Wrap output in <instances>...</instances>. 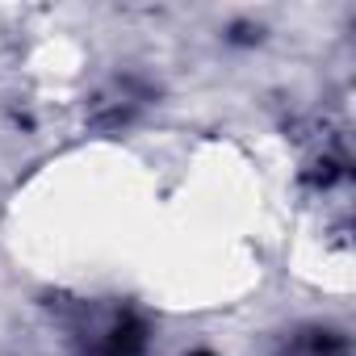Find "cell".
Segmentation results:
<instances>
[{"mask_svg": "<svg viewBox=\"0 0 356 356\" xmlns=\"http://www.w3.org/2000/svg\"><path fill=\"white\" fill-rule=\"evenodd\" d=\"M147 352V331L134 314H122L109 323V331L97 339V348L88 356H143Z\"/></svg>", "mask_w": 356, "mask_h": 356, "instance_id": "6da1fadb", "label": "cell"}, {"mask_svg": "<svg viewBox=\"0 0 356 356\" xmlns=\"http://www.w3.org/2000/svg\"><path fill=\"white\" fill-rule=\"evenodd\" d=\"M202 356H206V352H202Z\"/></svg>", "mask_w": 356, "mask_h": 356, "instance_id": "7a4b0ae2", "label": "cell"}]
</instances>
